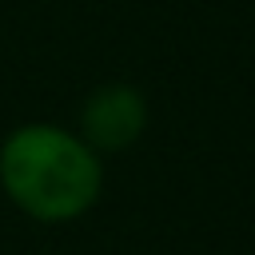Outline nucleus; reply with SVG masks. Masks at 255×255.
<instances>
[{
  "mask_svg": "<svg viewBox=\"0 0 255 255\" xmlns=\"http://www.w3.org/2000/svg\"><path fill=\"white\" fill-rule=\"evenodd\" d=\"M147 124V104L135 88L128 84H108L88 96L80 112V139L100 155V151H124L143 135Z\"/></svg>",
  "mask_w": 255,
  "mask_h": 255,
  "instance_id": "2",
  "label": "nucleus"
},
{
  "mask_svg": "<svg viewBox=\"0 0 255 255\" xmlns=\"http://www.w3.org/2000/svg\"><path fill=\"white\" fill-rule=\"evenodd\" d=\"M0 187L36 223H72L104 191L100 155L56 124H24L0 143Z\"/></svg>",
  "mask_w": 255,
  "mask_h": 255,
  "instance_id": "1",
  "label": "nucleus"
}]
</instances>
